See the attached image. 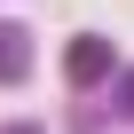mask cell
<instances>
[{
    "mask_svg": "<svg viewBox=\"0 0 134 134\" xmlns=\"http://www.w3.org/2000/svg\"><path fill=\"white\" fill-rule=\"evenodd\" d=\"M118 71V63H110V40L103 32H79L71 47H63V79H71V87H95V79H110Z\"/></svg>",
    "mask_w": 134,
    "mask_h": 134,
    "instance_id": "obj_1",
    "label": "cell"
},
{
    "mask_svg": "<svg viewBox=\"0 0 134 134\" xmlns=\"http://www.w3.org/2000/svg\"><path fill=\"white\" fill-rule=\"evenodd\" d=\"M118 110L134 118V71H118Z\"/></svg>",
    "mask_w": 134,
    "mask_h": 134,
    "instance_id": "obj_3",
    "label": "cell"
},
{
    "mask_svg": "<svg viewBox=\"0 0 134 134\" xmlns=\"http://www.w3.org/2000/svg\"><path fill=\"white\" fill-rule=\"evenodd\" d=\"M24 71H32V40L16 24H0V79H24Z\"/></svg>",
    "mask_w": 134,
    "mask_h": 134,
    "instance_id": "obj_2",
    "label": "cell"
},
{
    "mask_svg": "<svg viewBox=\"0 0 134 134\" xmlns=\"http://www.w3.org/2000/svg\"><path fill=\"white\" fill-rule=\"evenodd\" d=\"M8 134H40V126H8Z\"/></svg>",
    "mask_w": 134,
    "mask_h": 134,
    "instance_id": "obj_4",
    "label": "cell"
}]
</instances>
